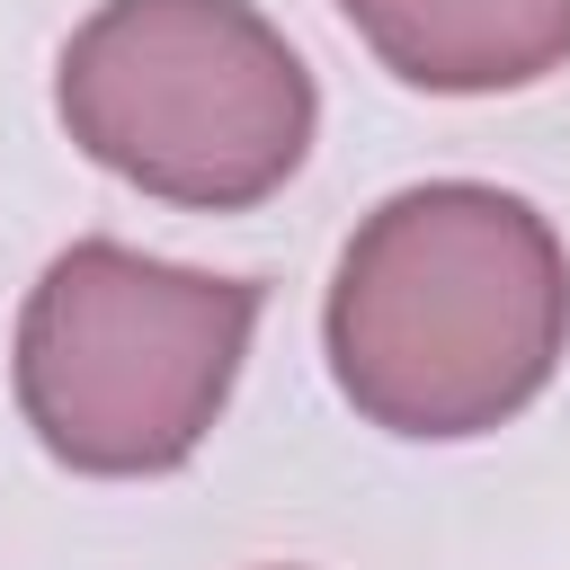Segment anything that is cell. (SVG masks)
<instances>
[{"label":"cell","mask_w":570,"mask_h":570,"mask_svg":"<svg viewBox=\"0 0 570 570\" xmlns=\"http://www.w3.org/2000/svg\"><path fill=\"white\" fill-rule=\"evenodd\" d=\"M321 338L356 419L454 445L552 383L570 347V258L525 196L428 178L356 223Z\"/></svg>","instance_id":"obj_1"},{"label":"cell","mask_w":570,"mask_h":570,"mask_svg":"<svg viewBox=\"0 0 570 570\" xmlns=\"http://www.w3.org/2000/svg\"><path fill=\"white\" fill-rule=\"evenodd\" d=\"M249 330V276L169 267L125 240H71L18 312V410L71 472H178L223 419Z\"/></svg>","instance_id":"obj_2"},{"label":"cell","mask_w":570,"mask_h":570,"mask_svg":"<svg viewBox=\"0 0 570 570\" xmlns=\"http://www.w3.org/2000/svg\"><path fill=\"white\" fill-rule=\"evenodd\" d=\"M71 142L196 214L276 196L312 151V71L249 0H98L53 71Z\"/></svg>","instance_id":"obj_3"},{"label":"cell","mask_w":570,"mask_h":570,"mask_svg":"<svg viewBox=\"0 0 570 570\" xmlns=\"http://www.w3.org/2000/svg\"><path fill=\"white\" fill-rule=\"evenodd\" d=\"M374 62L436 98L525 89L570 62V0H338Z\"/></svg>","instance_id":"obj_4"}]
</instances>
